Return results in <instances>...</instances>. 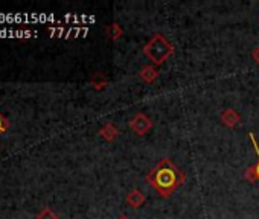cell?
I'll list each match as a JSON object with an SVG mask.
<instances>
[{
  "label": "cell",
  "mask_w": 259,
  "mask_h": 219,
  "mask_svg": "<svg viewBox=\"0 0 259 219\" xmlns=\"http://www.w3.org/2000/svg\"><path fill=\"white\" fill-rule=\"evenodd\" d=\"M145 178L162 198H169L185 183L186 175L169 158H165L157 163Z\"/></svg>",
  "instance_id": "obj_1"
},
{
  "label": "cell",
  "mask_w": 259,
  "mask_h": 219,
  "mask_svg": "<svg viewBox=\"0 0 259 219\" xmlns=\"http://www.w3.org/2000/svg\"><path fill=\"white\" fill-rule=\"evenodd\" d=\"M144 53L150 61H153L154 66H162L169 57L174 55V46L163 34H156L144 46Z\"/></svg>",
  "instance_id": "obj_2"
},
{
  "label": "cell",
  "mask_w": 259,
  "mask_h": 219,
  "mask_svg": "<svg viewBox=\"0 0 259 219\" xmlns=\"http://www.w3.org/2000/svg\"><path fill=\"white\" fill-rule=\"evenodd\" d=\"M153 125H154L153 121L144 113H138L136 116L132 118V121H130V130H132L138 136L148 134V131L153 128Z\"/></svg>",
  "instance_id": "obj_3"
},
{
  "label": "cell",
  "mask_w": 259,
  "mask_h": 219,
  "mask_svg": "<svg viewBox=\"0 0 259 219\" xmlns=\"http://www.w3.org/2000/svg\"><path fill=\"white\" fill-rule=\"evenodd\" d=\"M220 121L226 128H235L241 122V115L233 108H226L220 115Z\"/></svg>",
  "instance_id": "obj_4"
},
{
  "label": "cell",
  "mask_w": 259,
  "mask_h": 219,
  "mask_svg": "<svg viewBox=\"0 0 259 219\" xmlns=\"http://www.w3.org/2000/svg\"><path fill=\"white\" fill-rule=\"evenodd\" d=\"M145 201H147V196L144 195V192L141 189H133L126 195V204L133 208H139L141 205L145 204Z\"/></svg>",
  "instance_id": "obj_5"
},
{
  "label": "cell",
  "mask_w": 259,
  "mask_h": 219,
  "mask_svg": "<svg viewBox=\"0 0 259 219\" xmlns=\"http://www.w3.org/2000/svg\"><path fill=\"white\" fill-rule=\"evenodd\" d=\"M159 69L156 66L147 64L139 70V78L145 82V84H153L157 78H159Z\"/></svg>",
  "instance_id": "obj_6"
},
{
  "label": "cell",
  "mask_w": 259,
  "mask_h": 219,
  "mask_svg": "<svg viewBox=\"0 0 259 219\" xmlns=\"http://www.w3.org/2000/svg\"><path fill=\"white\" fill-rule=\"evenodd\" d=\"M119 130H117V127L114 125V124H111V122H107L101 130H99V136H101V139H104L105 142H108V143H111V142H114V140H117V137H119Z\"/></svg>",
  "instance_id": "obj_7"
},
{
  "label": "cell",
  "mask_w": 259,
  "mask_h": 219,
  "mask_svg": "<svg viewBox=\"0 0 259 219\" xmlns=\"http://www.w3.org/2000/svg\"><path fill=\"white\" fill-rule=\"evenodd\" d=\"M105 35L111 40V41H117L123 37V29L120 28L119 23H111L105 28Z\"/></svg>",
  "instance_id": "obj_8"
},
{
  "label": "cell",
  "mask_w": 259,
  "mask_h": 219,
  "mask_svg": "<svg viewBox=\"0 0 259 219\" xmlns=\"http://www.w3.org/2000/svg\"><path fill=\"white\" fill-rule=\"evenodd\" d=\"M90 84L93 85V88H95L96 91H101V90H104V88L108 85V79H107V76H105L104 73L96 72V73H93V76L90 78Z\"/></svg>",
  "instance_id": "obj_9"
},
{
  "label": "cell",
  "mask_w": 259,
  "mask_h": 219,
  "mask_svg": "<svg viewBox=\"0 0 259 219\" xmlns=\"http://www.w3.org/2000/svg\"><path fill=\"white\" fill-rule=\"evenodd\" d=\"M35 219H58V214L54 213V210H51L49 207H46L35 216Z\"/></svg>",
  "instance_id": "obj_10"
},
{
  "label": "cell",
  "mask_w": 259,
  "mask_h": 219,
  "mask_svg": "<svg viewBox=\"0 0 259 219\" xmlns=\"http://www.w3.org/2000/svg\"><path fill=\"white\" fill-rule=\"evenodd\" d=\"M244 178H245L248 183H256V181H259V180H257V172H256L254 165L250 166V168L244 172Z\"/></svg>",
  "instance_id": "obj_11"
},
{
  "label": "cell",
  "mask_w": 259,
  "mask_h": 219,
  "mask_svg": "<svg viewBox=\"0 0 259 219\" xmlns=\"http://www.w3.org/2000/svg\"><path fill=\"white\" fill-rule=\"evenodd\" d=\"M248 136H250L251 145H253V148H254V152H256V155H257V163L254 165V168H256V172H257V180H259V146H257V142H256V137H254V134H253V133H250Z\"/></svg>",
  "instance_id": "obj_12"
},
{
  "label": "cell",
  "mask_w": 259,
  "mask_h": 219,
  "mask_svg": "<svg viewBox=\"0 0 259 219\" xmlns=\"http://www.w3.org/2000/svg\"><path fill=\"white\" fill-rule=\"evenodd\" d=\"M8 127H10V124H8V121L0 115V134L2 133H5L7 130H8Z\"/></svg>",
  "instance_id": "obj_13"
},
{
  "label": "cell",
  "mask_w": 259,
  "mask_h": 219,
  "mask_svg": "<svg viewBox=\"0 0 259 219\" xmlns=\"http://www.w3.org/2000/svg\"><path fill=\"white\" fill-rule=\"evenodd\" d=\"M251 58H253V61H254V63L257 64V67H259V46L253 49V52H251Z\"/></svg>",
  "instance_id": "obj_14"
},
{
  "label": "cell",
  "mask_w": 259,
  "mask_h": 219,
  "mask_svg": "<svg viewBox=\"0 0 259 219\" xmlns=\"http://www.w3.org/2000/svg\"><path fill=\"white\" fill-rule=\"evenodd\" d=\"M117 219H128V217H126V216H119Z\"/></svg>",
  "instance_id": "obj_15"
}]
</instances>
